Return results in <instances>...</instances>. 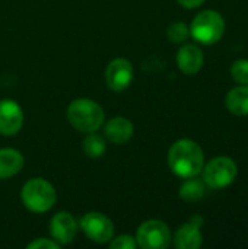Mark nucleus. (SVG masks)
Segmentation results:
<instances>
[{"mask_svg": "<svg viewBox=\"0 0 248 249\" xmlns=\"http://www.w3.org/2000/svg\"><path fill=\"white\" fill-rule=\"evenodd\" d=\"M205 196V182L203 179H196V177L187 178V181L180 188V197L186 203H194Z\"/></svg>", "mask_w": 248, "mask_h": 249, "instance_id": "obj_16", "label": "nucleus"}, {"mask_svg": "<svg viewBox=\"0 0 248 249\" xmlns=\"http://www.w3.org/2000/svg\"><path fill=\"white\" fill-rule=\"evenodd\" d=\"M203 182L209 188L221 190L231 185L238 174L237 163L228 156H218L206 163L202 169Z\"/></svg>", "mask_w": 248, "mask_h": 249, "instance_id": "obj_5", "label": "nucleus"}, {"mask_svg": "<svg viewBox=\"0 0 248 249\" xmlns=\"http://www.w3.org/2000/svg\"><path fill=\"white\" fill-rule=\"evenodd\" d=\"M133 80V66L127 58H114L105 69L107 86L114 92H121Z\"/></svg>", "mask_w": 248, "mask_h": 249, "instance_id": "obj_8", "label": "nucleus"}, {"mask_svg": "<svg viewBox=\"0 0 248 249\" xmlns=\"http://www.w3.org/2000/svg\"><path fill=\"white\" fill-rule=\"evenodd\" d=\"M137 247L143 249H165L171 244L170 228L161 220H148L142 223L136 235Z\"/></svg>", "mask_w": 248, "mask_h": 249, "instance_id": "obj_6", "label": "nucleus"}, {"mask_svg": "<svg viewBox=\"0 0 248 249\" xmlns=\"http://www.w3.org/2000/svg\"><path fill=\"white\" fill-rule=\"evenodd\" d=\"M60 247V244L58 242H54V241H51V239H37V241H34V242H31L29 245H28V248L29 249H56Z\"/></svg>", "mask_w": 248, "mask_h": 249, "instance_id": "obj_21", "label": "nucleus"}, {"mask_svg": "<svg viewBox=\"0 0 248 249\" xmlns=\"http://www.w3.org/2000/svg\"><path fill=\"white\" fill-rule=\"evenodd\" d=\"M177 1L186 9H196L199 6H202L206 0H177Z\"/></svg>", "mask_w": 248, "mask_h": 249, "instance_id": "obj_22", "label": "nucleus"}, {"mask_svg": "<svg viewBox=\"0 0 248 249\" xmlns=\"http://www.w3.org/2000/svg\"><path fill=\"white\" fill-rule=\"evenodd\" d=\"M80 228L91 241L98 244H105L114 236V225L102 213L92 212L85 214L80 220Z\"/></svg>", "mask_w": 248, "mask_h": 249, "instance_id": "obj_7", "label": "nucleus"}, {"mask_svg": "<svg viewBox=\"0 0 248 249\" xmlns=\"http://www.w3.org/2000/svg\"><path fill=\"white\" fill-rule=\"evenodd\" d=\"M168 38L171 42H175V44H181L184 42L189 35H190V28L184 23V22H175L172 23L170 28H168V32H167Z\"/></svg>", "mask_w": 248, "mask_h": 249, "instance_id": "obj_18", "label": "nucleus"}, {"mask_svg": "<svg viewBox=\"0 0 248 249\" xmlns=\"http://www.w3.org/2000/svg\"><path fill=\"white\" fill-rule=\"evenodd\" d=\"M231 76L240 85H248V60L240 58L231 66Z\"/></svg>", "mask_w": 248, "mask_h": 249, "instance_id": "obj_19", "label": "nucleus"}, {"mask_svg": "<svg viewBox=\"0 0 248 249\" xmlns=\"http://www.w3.org/2000/svg\"><path fill=\"white\" fill-rule=\"evenodd\" d=\"M168 165L171 171L180 178L197 177L205 166V156L202 147L189 139L175 142L168 152Z\"/></svg>", "mask_w": 248, "mask_h": 249, "instance_id": "obj_1", "label": "nucleus"}, {"mask_svg": "<svg viewBox=\"0 0 248 249\" xmlns=\"http://www.w3.org/2000/svg\"><path fill=\"white\" fill-rule=\"evenodd\" d=\"M203 238L199 225L191 222L183 225L174 236V245L178 249H199L202 247Z\"/></svg>", "mask_w": 248, "mask_h": 249, "instance_id": "obj_13", "label": "nucleus"}, {"mask_svg": "<svg viewBox=\"0 0 248 249\" xmlns=\"http://www.w3.org/2000/svg\"><path fill=\"white\" fill-rule=\"evenodd\" d=\"M23 166V156L15 149H0V179L16 175Z\"/></svg>", "mask_w": 248, "mask_h": 249, "instance_id": "obj_15", "label": "nucleus"}, {"mask_svg": "<svg viewBox=\"0 0 248 249\" xmlns=\"http://www.w3.org/2000/svg\"><path fill=\"white\" fill-rule=\"evenodd\" d=\"M107 139L114 144H124L133 136V124L124 117H115L110 120L104 128Z\"/></svg>", "mask_w": 248, "mask_h": 249, "instance_id": "obj_12", "label": "nucleus"}, {"mask_svg": "<svg viewBox=\"0 0 248 249\" xmlns=\"http://www.w3.org/2000/svg\"><path fill=\"white\" fill-rule=\"evenodd\" d=\"M110 247L113 249H134L137 247V242H136V238L130 235H121L115 238Z\"/></svg>", "mask_w": 248, "mask_h": 249, "instance_id": "obj_20", "label": "nucleus"}, {"mask_svg": "<svg viewBox=\"0 0 248 249\" xmlns=\"http://www.w3.org/2000/svg\"><path fill=\"white\" fill-rule=\"evenodd\" d=\"M225 107L234 115H248V85L231 89L225 96Z\"/></svg>", "mask_w": 248, "mask_h": 249, "instance_id": "obj_14", "label": "nucleus"}, {"mask_svg": "<svg viewBox=\"0 0 248 249\" xmlns=\"http://www.w3.org/2000/svg\"><path fill=\"white\" fill-rule=\"evenodd\" d=\"M20 200L28 210L34 213H45L54 206L57 194L48 181L42 178H32L22 187Z\"/></svg>", "mask_w": 248, "mask_h": 249, "instance_id": "obj_3", "label": "nucleus"}, {"mask_svg": "<svg viewBox=\"0 0 248 249\" xmlns=\"http://www.w3.org/2000/svg\"><path fill=\"white\" fill-rule=\"evenodd\" d=\"M82 149L88 158H92V159L101 158L105 152V140L95 133H89L82 142Z\"/></svg>", "mask_w": 248, "mask_h": 249, "instance_id": "obj_17", "label": "nucleus"}, {"mask_svg": "<svg viewBox=\"0 0 248 249\" xmlns=\"http://www.w3.org/2000/svg\"><path fill=\"white\" fill-rule=\"evenodd\" d=\"M203 61H205L203 51L197 45H193V44H187L181 47L177 54L178 69L187 76H193L199 73L203 66Z\"/></svg>", "mask_w": 248, "mask_h": 249, "instance_id": "obj_11", "label": "nucleus"}, {"mask_svg": "<svg viewBox=\"0 0 248 249\" xmlns=\"http://www.w3.org/2000/svg\"><path fill=\"white\" fill-rule=\"evenodd\" d=\"M67 120L72 127L82 133H95L104 123V111L96 102L82 98L69 105Z\"/></svg>", "mask_w": 248, "mask_h": 249, "instance_id": "obj_2", "label": "nucleus"}, {"mask_svg": "<svg viewBox=\"0 0 248 249\" xmlns=\"http://www.w3.org/2000/svg\"><path fill=\"white\" fill-rule=\"evenodd\" d=\"M50 232L51 236L58 242V244H70L77 232V226L75 219L72 217L70 213L67 212H60L57 213L50 223Z\"/></svg>", "mask_w": 248, "mask_h": 249, "instance_id": "obj_10", "label": "nucleus"}, {"mask_svg": "<svg viewBox=\"0 0 248 249\" xmlns=\"http://www.w3.org/2000/svg\"><path fill=\"white\" fill-rule=\"evenodd\" d=\"M23 124V112L15 101H0V134L15 136Z\"/></svg>", "mask_w": 248, "mask_h": 249, "instance_id": "obj_9", "label": "nucleus"}, {"mask_svg": "<svg viewBox=\"0 0 248 249\" xmlns=\"http://www.w3.org/2000/svg\"><path fill=\"white\" fill-rule=\"evenodd\" d=\"M225 32V20L216 10L200 12L190 25V35L200 44H216Z\"/></svg>", "mask_w": 248, "mask_h": 249, "instance_id": "obj_4", "label": "nucleus"}]
</instances>
